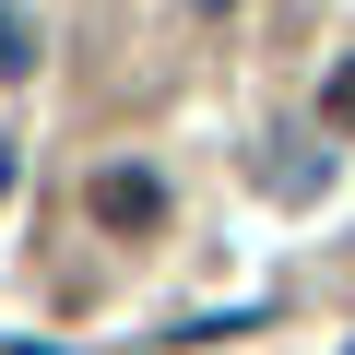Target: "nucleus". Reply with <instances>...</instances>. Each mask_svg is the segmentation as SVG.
I'll use <instances>...</instances> for the list:
<instances>
[{"label": "nucleus", "instance_id": "nucleus-4", "mask_svg": "<svg viewBox=\"0 0 355 355\" xmlns=\"http://www.w3.org/2000/svg\"><path fill=\"white\" fill-rule=\"evenodd\" d=\"M320 107H331V130H355V60H343V71L320 83Z\"/></svg>", "mask_w": 355, "mask_h": 355}, {"label": "nucleus", "instance_id": "nucleus-3", "mask_svg": "<svg viewBox=\"0 0 355 355\" xmlns=\"http://www.w3.org/2000/svg\"><path fill=\"white\" fill-rule=\"evenodd\" d=\"M24 71H36V12L0 0V83H24Z\"/></svg>", "mask_w": 355, "mask_h": 355}, {"label": "nucleus", "instance_id": "nucleus-5", "mask_svg": "<svg viewBox=\"0 0 355 355\" xmlns=\"http://www.w3.org/2000/svg\"><path fill=\"white\" fill-rule=\"evenodd\" d=\"M12 178H24V142H12V130H0V202H12Z\"/></svg>", "mask_w": 355, "mask_h": 355}, {"label": "nucleus", "instance_id": "nucleus-6", "mask_svg": "<svg viewBox=\"0 0 355 355\" xmlns=\"http://www.w3.org/2000/svg\"><path fill=\"white\" fill-rule=\"evenodd\" d=\"M202 12H225V0H202Z\"/></svg>", "mask_w": 355, "mask_h": 355}, {"label": "nucleus", "instance_id": "nucleus-2", "mask_svg": "<svg viewBox=\"0 0 355 355\" xmlns=\"http://www.w3.org/2000/svg\"><path fill=\"white\" fill-rule=\"evenodd\" d=\"M249 178H261V190H272V202H320V190H331V154L284 130V142H261V166H249Z\"/></svg>", "mask_w": 355, "mask_h": 355}, {"label": "nucleus", "instance_id": "nucleus-1", "mask_svg": "<svg viewBox=\"0 0 355 355\" xmlns=\"http://www.w3.org/2000/svg\"><path fill=\"white\" fill-rule=\"evenodd\" d=\"M83 214H95L107 237H154V225H166V178H154V166H95V178H83Z\"/></svg>", "mask_w": 355, "mask_h": 355}, {"label": "nucleus", "instance_id": "nucleus-7", "mask_svg": "<svg viewBox=\"0 0 355 355\" xmlns=\"http://www.w3.org/2000/svg\"><path fill=\"white\" fill-rule=\"evenodd\" d=\"M343 355H355V343H343Z\"/></svg>", "mask_w": 355, "mask_h": 355}]
</instances>
